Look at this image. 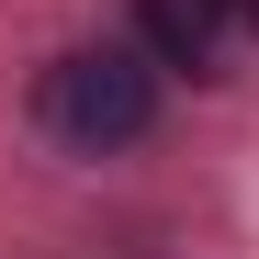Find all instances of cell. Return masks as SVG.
Masks as SVG:
<instances>
[{
    "mask_svg": "<svg viewBox=\"0 0 259 259\" xmlns=\"http://www.w3.org/2000/svg\"><path fill=\"white\" fill-rule=\"evenodd\" d=\"M46 124L68 147H136L147 124H158V68L136 57V46H79V57H57L46 68Z\"/></svg>",
    "mask_w": 259,
    "mask_h": 259,
    "instance_id": "1",
    "label": "cell"
},
{
    "mask_svg": "<svg viewBox=\"0 0 259 259\" xmlns=\"http://www.w3.org/2000/svg\"><path fill=\"white\" fill-rule=\"evenodd\" d=\"M237 34H259V0H147V46H158V68L226 79Z\"/></svg>",
    "mask_w": 259,
    "mask_h": 259,
    "instance_id": "2",
    "label": "cell"
}]
</instances>
